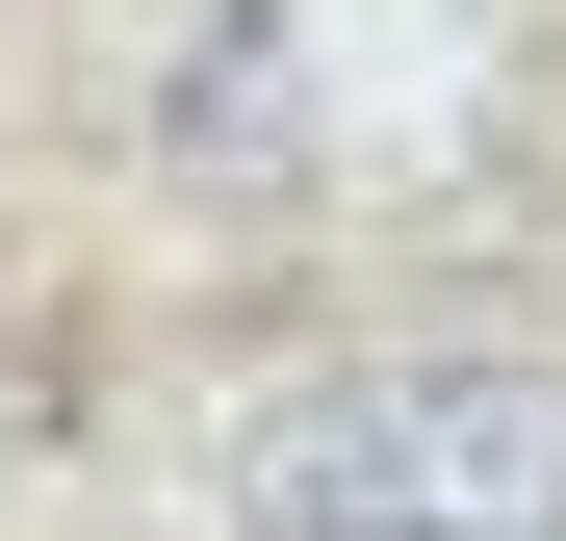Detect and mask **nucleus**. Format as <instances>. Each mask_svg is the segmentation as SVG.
I'll list each match as a JSON object with an SVG mask.
<instances>
[{
  "label": "nucleus",
  "instance_id": "obj_1",
  "mask_svg": "<svg viewBox=\"0 0 566 541\" xmlns=\"http://www.w3.org/2000/svg\"><path fill=\"white\" fill-rule=\"evenodd\" d=\"M232 516L258 541H566V361H515V335L335 361L310 413L232 438Z\"/></svg>",
  "mask_w": 566,
  "mask_h": 541
}]
</instances>
